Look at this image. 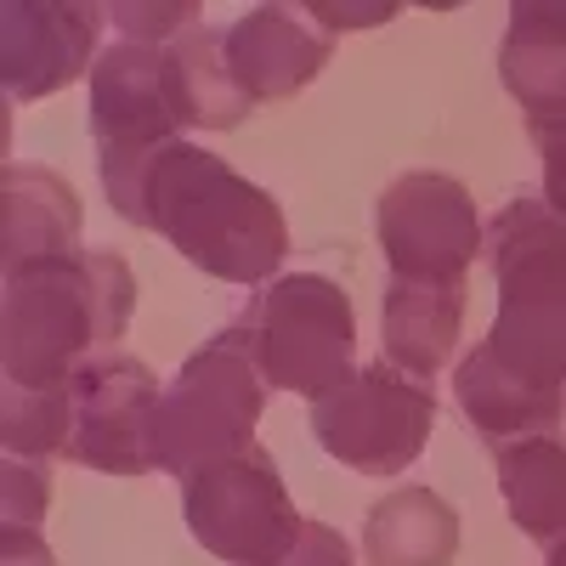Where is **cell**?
<instances>
[{
  "mask_svg": "<svg viewBox=\"0 0 566 566\" xmlns=\"http://www.w3.org/2000/svg\"><path fill=\"white\" fill-rule=\"evenodd\" d=\"M250 97L227 69V45L216 29H187L170 45L119 40L91 69V142H97L103 193L130 221L142 170L181 130H232L250 119Z\"/></svg>",
  "mask_w": 566,
  "mask_h": 566,
  "instance_id": "obj_1",
  "label": "cell"
},
{
  "mask_svg": "<svg viewBox=\"0 0 566 566\" xmlns=\"http://www.w3.org/2000/svg\"><path fill=\"white\" fill-rule=\"evenodd\" d=\"M130 227H148L216 283L255 290L290 255V221L277 199L227 159L193 142H165L142 170Z\"/></svg>",
  "mask_w": 566,
  "mask_h": 566,
  "instance_id": "obj_2",
  "label": "cell"
},
{
  "mask_svg": "<svg viewBox=\"0 0 566 566\" xmlns=\"http://www.w3.org/2000/svg\"><path fill=\"white\" fill-rule=\"evenodd\" d=\"M136 312V272L119 250H74L7 272V386L69 391V380L119 346Z\"/></svg>",
  "mask_w": 566,
  "mask_h": 566,
  "instance_id": "obj_3",
  "label": "cell"
},
{
  "mask_svg": "<svg viewBox=\"0 0 566 566\" xmlns=\"http://www.w3.org/2000/svg\"><path fill=\"white\" fill-rule=\"evenodd\" d=\"M499 312L488 352L538 391H566V221L522 193L488 221Z\"/></svg>",
  "mask_w": 566,
  "mask_h": 566,
  "instance_id": "obj_4",
  "label": "cell"
},
{
  "mask_svg": "<svg viewBox=\"0 0 566 566\" xmlns=\"http://www.w3.org/2000/svg\"><path fill=\"white\" fill-rule=\"evenodd\" d=\"M266 374L244 340V328L232 323L221 335H210L193 357L181 363L170 380L159 419H154V453L159 470H170L176 482H193L199 470L255 448V424L266 413Z\"/></svg>",
  "mask_w": 566,
  "mask_h": 566,
  "instance_id": "obj_5",
  "label": "cell"
},
{
  "mask_svg": "<svg viewBox=\"0 0 566 566\" xmlns=\"http://www.w3.org/2000/svg\"><path fill=\"white\" fill-rule=\"evenodd\" d=\"M239 328L266 374L272 391L295 397H335L340 386L357 380V312L335 277L317 272H290L272 277L261 295L244 301Z\"/></svg>",
  "mask_w": 566,
  "mask_h": 566,
  "instance_id": "obj_6",
  "label": "cell"
},
{
  "mask_svg": "<svg viewBox=\"0 0 566 566\" xmlns=\"http://www.w3.org/2000/svg\"><path fill=\"white\" fill-rule=\"evenodd\" d=\"M181 515L199 549L227 566H277L306 527V515L277 476V459L261 442L181 482Z\"/></svg>",
  "mask_w": 566,
  "mask_h": 566,
  "instance_id": "obj_7",
  "label": "cell"
},
{
  "mask_svg": "<svg viewBox=\"0 0 566 566\" xmlns=\"http://www.w3.org/2000/svg\"><path fill=\"white\" fill-rule=\"evenodd\" d=\"M437 424V397L424 380H408L391 363L357 368V380L335 397L312 402V437L317 448L357 470V476H402L419 464Z\"/></svg>",
  "mask_w": 566,
  "mask_h": 566,
  "instance_id": "obj_8",
  "label": "cell"
},
{
  "mask_svg": "<svg viewBox=\"0 0 566 566\" xmlns=\"http://www.w3.org/2000/svg\"><path fill=\"white\" fill-rule=\"evenodd\" d=\"M374 232L391 277L402 283H464V272L488 250V227L470 187L442 170L397 176L374 205Z\"/></svg>",
  "mask_w": 566,
  "mask_h": 566,
  "instance_id": "obj_9",
  "label": "cell"
},
{
  "mask_svg": "<svg viewBox=\"0 0 566 566\" xmlns=\"http://www.w3.org/2000/svg\"><path fill=\"white\" fill-rule=\"evenodd\" d=\"M165 386L148 363L125 352L91 357L69 380V448L63 459L80 470H103V476H148L159 470L154 453V419H159Z\"/></svg>",
  "mask_w": 566,
  "mask_h": 566,
  "instance_id": "obj_10",
  "label": "cell"
},
{
  "mask_svg": "<svg viewBox=\"0 0 566 566\" xmlns=\"http://www.w3.org/2000/svg\"><path fill=\"white\" fill-rule=\"evenodd\" d=\"M103 7L80 0H7L0 7V74L12 103H40L97 69Z\"/></svg>",
  "mask_w": 566,
  "mask_h": 566,
  "instance_id": "obj_11",
  "label": "cell"
},
{
  "mask_svg": "<svg viewBox=\"0 0 566 566\" xmlns=\"http://www.w3.org/2000/svg\"><path fill=\"white\" fill-rule=\"evenodd\" d=\"M221 45L250 103H283L317 80L335 34L312 18V7H250L232 29H221Z\"/></svg>",
  "mask_w": 566,
  "mask_h": 566,
  "instance_id": "obj_12",
  "label": "cell"
},
{
  "mask_svg": "<svg viewBox=\"0 0 566 566\" xmlns=\"http://www.w3.org/2000/svg\"><path fill=\"white\" fill-rule=\"evenodd\" d=\"M499 80L527 114L533 142L566 136V0H515Z\"/></svg>",
  "mask_w": 566,
  "mask_h": 566,
  "instance_id": "obj_13",
  "label": "cell"
},
{
  "mask_svg": "<svg viewBox=\"0 0 566 566\" xmlns=\"http://www.w3.org/2000/svg\"><path fill=\"white\" fill-rule=\"evenodd\" d=\"M453 397L464 408V419L476 424V437L499 448H515V442H560V419H566V391H538L482 346H470L453 368Z\"/></svg>",
  "mask_w": 566,
  "mask_h": 566,
  "instance_id": "obj_14",
  "label": "cell"
},
{
  "mask_svg": "<svg viewBox=\"0 0 566 566\" xmlns=\"http://www.w3.org/2000/svg\"><path fill=\"white\" fill-rule=\"evenodd\" d=\"M80 232H85L80 193L57 170L7 165V181H0V255H7V272L29 261L74 255Z\"/></svg>",
  "mask_w": 566,
  "mask_h": 566,
  "instance_id": "obj_15",
  "label": "cell"
},
{
  "mask_svg": "<svg viewBox=\"0 0 566 566\" xmlns=\"http://www.w3.org/2000/svg\"><path fill=\"white\" fill-rule=\"evenodd\" d=\"M459 328H464V283H386V306H380V340L386 363L402 368L408 380H431L442 363L459 352Z\"/></svg>",
  "mask_w": 566,
  "mask_h": 566,
  "instance_id": "obj_16",
  "label": "cell"
},
{
  "mask_svg": "<svg viewBox=\"0 0 566 566\" xmlns=\"http://www.w3.org/2000/svg\"><path fill=\"white\" fill-rule=\"evenodd\" d=\"M459 510L437 488H397L363 515L368 566H453Z\"/></svg>",
  "mask_w": 566,
  "mask_h": 566,
  "instance_id": "obj_17",
  "label": "cell"
},
{
  "mask_svg": "<svg viewBox=\"0 0 566 566\" xmlns=\"http://www.w3.org/2000/svg\"><path fill=\"white\" fill-rule=\"evenodd\" d=\"M493 470H499V493H504L510 522L544 549L566 544V448L549 437L515 442V448L493 453Z\"/></svg>",
  "mask_w": 566,
  "mask_h": 566,
  "instance_id": "obj_18",
  "label": "cell"
},
{
  "mask_svg": "<svg viewBox=\"0 0 566 566\" xmlns=\"http://www.w3.org/2000/svg\"><path fill=\"white\" fill-rule=\"evenodd\" d=\"M69 391H23L7 386V402H0V437H7L12 459H40L52 464L69 448Z\"/></svg>",
  "mask_w": 566,
  "mask_h": 566,
  "instance_id": "obj_19",
  "label": "cell"
},
{
  "mask_svg": "<svg viewBox=\"0 0 566 566\" xmlns=\"http://www.w3.org/2000/svg\"><path fill=\"white\" fill-rule=\"evenodd\" d=\"M45 504H52V464H40V459H12V453H7V488H0V527L40 533Z\"/></svg>",
  "mask_w": 566,
  "mask_h": 566,
  "instance_id": "obj_20",
  "label": "cell"
},
{
  "mask_svg": "<svg viewBox=\"0 0 566 566\" xmlns=\"http://www.w3.org/2000/svg\"><path fill=\"white\" fill-rule=\"evenodd\" d=\"M108 18L125 29V40H148V45H170L181 23H193L199 7H108ZM187 34V29H181Z\"/></svg>",
  "mask_w": 566,
  "mask_h": 566,
  "instance_id": "obj_21",
  "label": "cell"
},
{
  "mask_svg": "<svg viewBox=\"0 0 566 566\" xmlns=\"http://www.w3.org/2000/svg\"><path fill=\"white\" fill-rule=\"evenodd\" d=\"M277 566H357V555H352L346 533H335L328 522H306L301 538H295V549L283 555Z\"/></svg>",
  "mask_w": 566,
  "mask_h": 566,
  "instance_id": "obj_22",
  "label": "cell"
},
{
  "mask_svg": "<svg viewBox=\"0 0 566 566\" xmlns=\"http://www.w3.org/2000/svg\"><path fill=\"white\" fill-rule=\"evenodd\" d=\"M538 159H544V205L566 221V136L538 142Z\"/></svg>",
  "mask_w": 566,
  "mask_h": 566,
  "instance_id": "obj_23",
  "label": "cell"
},
{
  "mask_svg": "<svg viewBox=\"0 0 566 566\" xmlns=\"http://www.w3.org/2000/svg\"><path fill=\"white\" fill-rule=\"evenodd\" d=\"M312 18L328 34H340V29H357V23H386V18H397V7H328V0H312Z\"/></svg>",
  "mask_w": 566,
  "mask_h": 566,
  "instance_id": "obj_24",
  "label": "cell"
},
{
  "mask_svg": "<svg viewBox=\"0 0 566 566\" xmlns=\"http://www.w3.org/2000/svg\"><path fill=\"white\" fill-rule=\"evenodd\" d=\"M0 566H52V549L40 544V533L7 527V544H0Z\"/></svg>",
  "mask_w": 566,
  "mask_h": 566,
  "instance_id": "obj_25",
  "label": "cell"
}]
</instances>
